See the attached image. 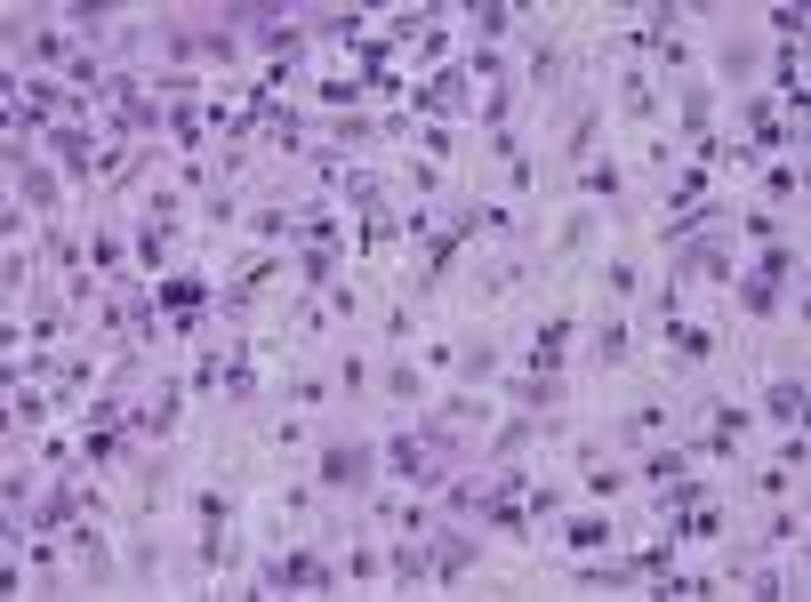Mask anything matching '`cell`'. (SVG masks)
<instances>
[{"label":"cell","mask_w":811,"mask_h":602,"mask_svg":"<svg viewBox=\"0 0 811 602\" xmlns=\"http://www.w3.org/2000/svg\"><path fill=\"white\" fill-rule=\"evenodd\" d=\"M265 586H322V562H314V554H290V562L265 570Z\"/></svg>","instance_id":"6da1fadb"},{"label":"cell","mask_w":811,"mask_h":602,"mask_svg":"<svg viewBox=\"0 0 811 602\" xmlns=\"http://www.w3.org/2000/svg\"><path fill=\"white\" fill-rule=\"evenodd\" d=\"M771 418H779V426H795V418H803V386H795V378H779V386H771Z\"/></svg>","instance_id":"7a4b0ae2"},{"label":"cell","mask_w":811,"mask_h":602,"mask_svg":"<svg viewBox=\"0 0 811 602\" xmlns=\"http://www.w3.org/2000/svg\"><path fill=\"white\" fill-rule=\"evenodd\" d=\"M322 474H330V482H362V474H370V458H362V450H330V466H322Z\"/></svg>","instance_id":"3957f363"},{"label":"cell","mask_w":811,"mask_h":602,"mask_svg":"<svg viewBox=\"0 0 811 602\" xmlns=\"http://www.w3.org/2000/svg\"><path fill=\"white\" fill-rule=\"evenodd\" d=\"M169 314H177V322L201 314V289H193V281H169Z\"/></svg>","instance_id":"277c9868"}]
</instances>
